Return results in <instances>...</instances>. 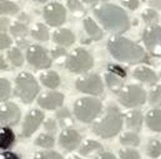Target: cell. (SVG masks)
<instances>
[{
	"label": "cell",
	"instance_id": "obj_43",
	"mask_svg": "<svg viewBox=\"0 0 161 159\" xmlns=\"http://www.w3.org/2000/svg\"><path fill=\"white\" fill-rule=\"evenodd\" d=\"M0 159H20L15 153L13 152H3L1 156H0Z\"/></svg>",
	"mask_w": 161,
	"mask_h": 159
},
{
	"label": "cell",
	"instance_id": "obj_11",
	"mask_svg": "<svg viewBox=\"0 0 161 159\" xmlns=\"http://www.w3.org/2000/svg\"><path fill=\"white\" fill-rule=\"evenodd\" d=\"M26 59L29 64L36 69H47L51 65V60L46 54V51L38 45L29 46L26 52Z\"/></svg>",
	"mask_w": 161,
	"mask_h": 159
},
{
	"label": "cell",
	"instance_id": "obj_8",
	"mask_svg": "<svg viewBox=\"0 0 161 159\" xmlns=\"http://www.w3.org/2000/svg\"><path fill=\"white\" fill-rule=\"evenodd\" d=\"M142 41L151 55L161 56V26L153 25L145 29Z\"/></svg>",
	"mask_w": 161,
	"mask_h": 159
},
{
	"label": "cell",
	"instance_id": "obj_22",
	"mask_svg": "<svg viewBox=\"0 0 161 159\" xmlns=\"http://www.w3.org/2000/svg\"><path fill=\"white\" fill-rule=\"evenodd\" d=\"M125 121H126V126L130 129L137 132L140 131L141 124H142V115L139 111H131L125 116Z\"/></svg>",
	"mask_w": 161,
	"mask_h": 159
},
{
	"label": "cell",
	"instance_id": "obj_41",
	"mask_svg": "<svg viewBox=\"0 0 161 159\" xmlns=\"http://www.w3.org/2000/svg\"><path fill=\"white\" fill-rule=\"evenodd\" d=\"M44 127H45V129L49 131V132H55V131H56V122L51 118L47 119V121H45Z\"/></svg>",
	"mask_w": 161,
	"mask_h": 159
},
{
	"label": "cell",
	"instance_id": "obj_2",
	"mask_svg": "<svg viewBox=\"0 0 161 159\" xmlns=\"http://www.w3.org/2000/svg\"><path fill=\"white\" fill-rule=\"evenodd\" d=\"M108 47L110 50V54L116 60L126 64H139L146 61L147 59L145 50L141 46L125 38H111L109 40Z\"/></svg>",
	"mask_w": 161,
	"mask_h": 159
},
{
	"label": "cell",
	"instance_id": "obj_39",
	"mask_svg": "<svg viewBox=\"0 0 161 159\" xmlns=\"http://www.w3.org/2000/svg\"><path fill=\"white\" fill-rule=\"evenodd\" d=\"M68 8L75 13V11H82V5L79 0H69L68 1Z\"/></svg>",
	"mask_w": 161,
	"mask_h": 159
},
{
	"label": "cell",
	"instance_id": "obj_40",
	"mask_svg": "<svg viewBox=\"0 0 161 159\" xmlns=\"http://www.w3.org/2000/svg\"><path fill=\"white\" fill-rule=\"evenodd\" d=\"M10 45H11V39H10V38H9L6 34L1 33V40H0V46H1V50L8 49Z\"/></svg>",
	"mask_w": 161,
	"mask_h": 159
},
{
	"label": "cell",
	"instance_id": "obj_21",
	"mask_svg": "<svg viewBox=\"0 0 161 159\" xmlns=\"http://www.w3.org/2000/svg\"><path fill=\"white\" fill-rule=\"evenodd\" d=\"M84 28L87 33V35L90 36V39L94 41H97L103 38V31L100 30V28L96 25V23L91 19V18H86L84 20Z\"/></svg>",
	"mask_w": 161,
	"mask_h": 159
},
{
	"label": "cell",
	"instance_id": "obj_36",
	"mask_svg": "<svg viewBox=\"0 0 161 159\" xmlns=\"http://www.w3.org/2000/svg\"><path fill=\"white\" fill-rule=\"evenodd\" d=\"M34 159H64L58 152H39L35 154Z\"/></svg>",
	"mask_w": 161,
	"mask_h": 159
},
{
	"label": "cell",
	"instance_id": "obj_27",
	"mask_svg": "<svg viewBox=\"0 0 161 159\" xmlns=\"http://www.w3.org/2000/svg\"><path fill=\"white\" fill-rule=\"evenodd\" d=\"M0 9H1V14L4 15H15L19 11V8L16 4H14L13 1L9 0H1L0 3Z\"/></svg>",
	"mask_w": 161,
	"mask_h": 159
},
{
	"label": "cell",
	"instance_id": "obj_18",
	"mask_svg": "<svg viewBox=\"0 0 161 159\" xmlns=\"http://www.w3.org/2000/svg\"><path fill=\"white\" fill-rule=\"evenodd\" d=\"M15 142V134L13 132L11 128L9 127H1L0 131V147L3 151L6 152V149H9Z\"/></svg>",
	"mask_w": 161,
	"mask_h": 159
},
{
	"label": "cell",
	"instance_id": "obj_37",
	"mask_svg": "<svg viewBox=\"0 0 161 159\" xmlns=\"http://www.w3.org/2000/svg\"><path fill=\"white\" fill-rule=\"evenodd\" d=\"M121 159H141L140 154L134 149H122L120 151Z\"/></svg>",
	"mask_w": 161,
	"mask_h": 159
},
{
	"label": "cell",
	"instance_id": "obj_38",
	"mask_svg": "<svg viewBox=\"0 0 161 159\" xmlns=\"http://www.w3.org/2000/svg\"><path fill=\"white\" fill-rule=\"evenodd\" d=\"M109 71L113 72V74H115V75H118V76H120V77H122V79L126 77V71H125L122 67H120V66L110 65V66H109Z\"/></svg>",
	"mask_w": 161,
	"mask_h": 159
},
{
	"label": "cell",
	"instance_id": "obj_50",
	"mask_svg": "<svg viewBox=\"0 0 161 159\" xmlns=\"http://www.w3.org/2000/svg\"><path fill=\"white\" fill-rule=\"evenodd\" d=\"M35 1H39V3H44V1H46V0H35Z\"/></svg>",
	"mask_w": 161,
	"mask_h": 159
},
{
	"label": "cell",
	"instance_id": "obj_12",
	"mask_svg": "<svg viewBox=\"0 0 161 159\" xmlns=\"http://www.w3.org/2000/svg\"><path fill=\"white\" fill-rule=\"evenodd\" d=\"M42 121H44V113L39 110H31L25 117L21 128V137H30L39 128Z\"/></svg>",
	"mask_w": 161,
	"mask_h": 159
},
{
	"label": "cell",
	"instance_id": "obj_16",
	"mask_svg": "<svg viewBox=\"0 0 161 159\" xmlns=\"http://www.w3.org/2000/svg\"><path fill=\"white\" fill-rule=\"evenodd\" d=\"M79 153L81 156H86V157H92V156H100L101 153H104V148L99 142L95 141H86L82 143V146L79 149Z\"/></svg>",
	"mask_w": 161,
	"mask_h": 159
},
{
	"label": "cell",
	"instance_id": "obj_31",
	"mask_svg": "<svg viewBox=\"0 0 161 159\" xmlns=\"http://www.w3.org/2000/svg\"><path fill=\"white\" fill-rule=\"evenodd\" d=\"M10 91H11V87H10V83L6 79H1L0 80V98L3 102H5L9 96H10Z\"/></svg>",
	"mask_w": 161,
	"mask_h": 159
},
{
	"label": "cell",
	"instance_id": "obj_20",
	"mask_svg": "<svg viewBox=\"0 0 161 159\" xmlns=\"http://www.w3.org/2000/svg\"><path fill=\"white\" fill-rule=\"evenodd\" d=\"M146 124L154 132H161V110H151L146 115Z\"/></svg>",
	"mask_w": 161,
	"mask_h": 159
},
{
	"label": "cell",
	"instance_id": "obj_47",
	"mask_svg": "<svg viewBox=\"0 0 161 159\" xmlns=\"http://www.w3.org/2000/svg\"><path fill=\"white\" fill-rule=\"evenodd\" d=\"M6 69V65L4 64V59L1 57V70H5Z\"/></svg>",
	"mask_w": 161,
	"mask_h": 159
},
{
	"label": "cell",
	"instance_id": "obj_9",
	"mask_svg": "<svg viewBox=\"0 0 161 159\" xmlns=\"http://www.w3.org/2000/svg\"><path fill=\"white\" fill-rule=\"evenodd\" d=\"M42 16L45 21L51 26H60L66 19V11L63 5L58 3H51L46 5L42 10Z\"/></svg>",
	"mask_w": 161,
	"mask_h": 159
},
{
	"label": "cell",
	"instance_id": "obj_15",
	"mask_svg": "<svg viewBox=\"0 0 161 159\" xmlns=\"http://www.w3.org/2000/svg\"><path fill=\"white\" fill-rule=\"evenodd\" d=\"M64 102V96L60 92H47L38 98V105L44 110H56Z\"/></svg>",
	"mask_w": 161,
	"mask_h": 159
},
{
	"label": "cell",
	"instance_id": "obj_5",
	"mask_svg": "<svg viewBox=\"0 0 161 159\" xmlns=\"http://www.w3.org/2000/svg\"><path fill=\"white\" fill-rule=\"evenodd\" d=\"M39 92V85L33 75L28 72L20 74L15 81V95L24 103H30Z\"/></svg>",
	"mask_w": 161,
	"mask_h": 159
},
{
	"label": "cell",
	"instance_id": "obj_26",
	"mask_svg": "<svg viewBox=\"0 0 161 159\" xmlns=\"http://www.w3.org/2000/svg\"><path fill=\"white\" fill-rule=\"evenodd\" d=\"M31 36L39 41H46L49 40V30L42 24H36L31 30Z\"/></svg>",
	"mask_w": 161,
	"mask_h": 159
},
{
	"label": "cell",
	"instance_id": "obj_44",
	"mask_svg": "<svg viewBox=\"0 0 161 159\" xmlns=\"http://www.w3.org/2000/svg\"><path fill=\"white\" fill-rule=\"evenodd\" d=\"M95 159H116L115 158V156L113 154V153H109V152H104V153H101L100 156H97Z\"/></svg>",
	"mask_w": 161,
	"mask_h": 159
},
{
	"label": "cell",
	"instance_id": "obj_45",
	"mask_svg": "<svg viewBox=\"0 0 161 159\" xmlns=\"http://www.w3.org/2000/svg\"><path fill=\"white\" fill-rule=\"evenodd\" d=\"M8 24H9V20L8 19H1V30H3V33L6 30Z\"/></svg>",
	"mask_w": 161,
	"mask_h": 159
},
{
	"label": "cell",
	"instance_id": "obj_10",
	"mask_svg": "<svg viewBox=\"0 0 161 159\" xmlns=\"http://www.w3.org/2000/svg\"><path fill=\"white\" fill-rule=\"evenodd\" d=\"M76 88L89 95H101L104 90V85L101 79L97 75H87L85 77H81L76 81Z\"/></svg>",
	"mask_w": 161,
	"mask_h": 159
},
{
	"label": "cell",
	"instance_id": "obj_35",
	"mask_svg": "<svg viewBox=\"0 0 161 159\" xmlns=\"http://www.w3.org/2000/svg\"><path fill=\"white\" fill-rule=\"evenodd\" d=\"M58 118H59V121H60V123H61L63 127L70 126V124L73 123L71 116H70V113H69L66 110H61V111H59V112H58Z\"/></svg>",
	"mask_w": 161,
	"mask_h": 159
},
{
	"label": "cell",
	"instance_id": "obj_23",
	"mask_svg": "<svg viewBox=\"0 0 161 159\" xmlns=\"http://www.w3.org/2000/svg\"><path fill=\"white\" fill-rule=\"evenodd\" d=\"M41 83L49 88H56L60 85V77L56 72L54 71H47L45 74H42L40 76Z\"/></svg>",
	"mask_w": 161,
	"mask_h": 159
},
{
	"label": "cell",
	"instance_id": "obj_1",
	"mask_svg": "<svg viewBox=\"0 0 161 159\" xmlns=\"http://www.w3.org/2000/svg\"><path fill=\"white\" fill-rule=\"evenodd\" d=\"M94 14L103 26L111 33L121 34L130 28L129 16L120 6L113 4H101L94 9Z\"/></svg>",
	"mask_w": 161,
	"mask_h": 159
},
{
	"label": "cell",
	"instance_id": "obj_24",
	"mask_svg": "<svg viewBox=\"0 0 161 159\" xmlns=\"http://www.w3.org/2000/svg\"><path fill=\"white\" fill-rule=\"evenodd\" d=\"M105 80H106V83L109 86V88L113 91V92H118L120 93V90H122V85H124V81L122 77L113 74V72H108L105 75Z\"/></svg>",
	"mask_w": 161,
	"mask_h": 159
},
{
	"label": "cell",
	"instance_id": "obj_13",
	"mask_svg": "<svg viewBox=\"0 0 161 159\" xmlns=\"http://www.w3.org/2000/svg\"><path fill=\"white\" fill-rule=\"evenodd\" d=\"M81 142V136L79 134L78 131L73 129V128H65L60 137H59V144L63 149L71 152L74 149H76L79 147Z\"/></svg>",
	"mask_w": 161,
	"mask_h": 159
},
{
	"label": "cell",
	"instance_id": "obj_42",
	"mask_svg": "<svg viewBox=\"0 0 161 159\" xmlns=\"http://www.w3.org/2000/svg\"><path fill=\"white\" fill-rule=\"evenodd\" d=\"M122 4L130 10H135L139 6V0H122Z\"/></svg>",
	"mask_w": 161,
	"mask_h": 159
},
{
	"label": "cell",
	"instance_id": "obj_33",
	"mask_svg": "<svg viewBox=\"0 0 161 159\" xmlns=\"http://www.w3.org/2000/svg\"><path fill=\"white\" fill-rule=\"evenodd\" d=\"M142 19H144V21L146 24H151V26H153V24H155L159 20V14L154 9H147L142 14Z\"/></svg>",
	"mask_w": 161,
	"mask_h": 159
},
{
	"label": "cell",
	"instance_id": "obj_19",
	"mask_svg": "<svg viewBox=\"0 0 161 159\" xmlns=\"http://www.w3.org/2000/svg\"><path fill=\"white\" fill-rule=\"evenodd\" d=\"M75 41L74 34L68 29H61L54 33V42L60 46H70Z\"/></svg>",
	"mask_w": 161,
	"mask_h": 159
},
{
	"label": "cell",
	"instance_id": "obj_3",
	"mask_svg": "<svg viewBox=\"0 0 161 159\" xmlns=\"http://www.w3.org/2000/svg\"><path fill=\"white\" fill-rule=\"evenodd\" d=\"M122 122L120 110L115 106H109L105 115L92 126V132L101 138H111L121 131Z\"/></svg>",
	"mask_w": 161,
	"mask_h": 159
},
{
	"label": "cell",
	"instance_id": "obj_17",
	"mask_svg": "<svg viewBox=\"0 0 161 159\" xmlns=\"http://www.w3.org/2000/svg\"><path fill=\"white\" fill-rule=\"evenodd\" d=\"M132 75L135 79H137L144 83H147V85H155L158 82L156 74L149 67H137Z\"/></svg>",
	"mask_w": 161,
	"mask_h": 159
},
{
	"label": "cell",
	"instance_id": "obj_14",
	"mask_svg": "<svg viewBox=\"0 0 161 159\" xmlns=\"http://www.w3.org/2000/svg\"><path fill=\"white\" fill-rule=\"evenodd\" d=\"M20 110L15 103H5L1 106V124H4V127L6 126H13L16 124L20 119Z\"/></svg>",
	"mask_w": 161,
	"mask_h": 159
},
{
	"label": "cell",
	"instance_id": "obj_7",
	"mask_svg": "<svg viewBox=\"0 0 161 159\" xmlns=\"http://www.w3.org/2000/svg\"><path fill=\"white\" fill-rule=\"evenodd\" d=\"M146 93L145 91L136 85H130L125 88H122L119 93V101L125 107H137L145 103Z\"/></svg>",
	"mask_w": 161,
	"mask_h": 159
},
{
	"label": "cell",
	"instance_id": "obj_4",
	"mask_svg": "<svg viewBox=\"0 0 161 159\" xmlns=\"http://www.w3.org/2000/svg\"><path fill=\"white\" fill-rule=\"evenodd\" d=\"M101 108L103 105L99 100L92 97H84L79 98L74 103V115L81 122L90 123L100 115Z\"/></svg>",
	"mask_w": 161,
	"mask_h": 159
},
{
	"label": "cell",
	"instance_id": "obj_32",
	"mask_svg": "<svg viewBox=\"0 0 161 159\" xmlns=\"http://www.w3.org/2000/svg\"><path fill=\"white\" fill-rule=\"evenodd\" d=\"M149 101H150V103H151L154 107L161 106V86H156L155 88L151 90Z\"/></svg>",
	"mask_w": 161,
	"mask_h": 159
},
{
	"label": "cell",
	"instance_id": "obj_48",
	"mask_svg": "<svg viewBox=\"0 0 161 159\" xmlns=\"http://www.w3.org/2000/svg\"><path fill=\"white\" fill-rule=\"evenodd\" d=\"M82 1H84V3H86V4H92L95 0H82Z\"/></svg>",
	"mask_w": 161,
	"mask_h": 159
},
{
	"label": "cell",
	"instance_id": "obj_49",
	"mask_svg": "<svg viewBox=\"0 0 161 159\" xmlns=\"http://www.w3.org/2000/svg\"><path fill=\"white\" fill-rule=\"evenodd\" d=\"M69 159H82V158H80V157H78V156H73V157H70Z\"/></svg>",
	"mask_w": 161,
	"mask_h": 159
},
{
	"label": "cell",
	"instance_id": "obj_28",
	"mask_svg": "<svg viewBox=\"0 0 161 159\" xmlns=\"http://www.w3.org/2000/svg\"><path fill=\"white\" fill-rule=\"evenodd\" d=\"M55 143V139L51 134H40L36 139H35V144L39 146L41 148H51Z\"/></svg>",
	"mask_w": 161,
	"mask_h": 159
},
{
	"label": "cell",
	"instance_id": "obj_30",
	"mask_svg": "<svg viewBox=\"0 0 161 159\" xmlns=\"http://www.w3.org/2000/svg\"><path fill=\"white\" fill-rule=\"evenodd\" d=\"M8 56H9L10 62H11L14 66H21L23 62H24L23 54H21V51H20L19 49H16V47L11 49V50L9 51V54H8Z\"/></svg>",
	"mask_w": 161,
	"mask_h": 159
},
{
	"label": "cell",
	"instance_id": "obj_6",
	"mask_svg": "<svg viewBox=\"0 0 161 159\" xmlns=\"http://www.w3.org/2000/svg\"><path fill=\"white\" fill-rule=\"evenodd\" d=\"M65 66L73 74H81L92 67V57L86 50L76 49L68 56Z\"/></svg>",
	"mask_w": 161,
	"mask_h": 159
},
{
	"label": "cell",
	"instance_id": "obj_34",
	"mask_svg": "<svg viewBox=\"0 0 161 159\" xmlns=\"http://www.w3.org/2000/svg\"><path fill=\"white\" fill-rule=\"evenodd\" d=\"M10 31H11V34L14 36H24L26 34V31H28V28L23 23H15V24L11 25Z\"/></svg>",
	"mask_w": 161,
	"mask_h": 159
},
{
	"label": "cell",
	"instance_id": "obj_46",
	"mask_svg": "<svg viewBox=\"0 0 161 159\" xmlns=\"http://www.w3.org/2000/svg\"><path fill=\"white\" fill-rule=\"evenodd\" d=\"M151 5L158 6V8H161V0H151Z\"/></svg>",
	"mask_w": 161,
	"mask_h": 159
},
{
	"label": "cell",
	"instance_id": "obj_29",
	"mask_svg": "<svg viewBox=\"0 0 161 159\" xmlns=\"http://www.w3.org/2000/svg\"><path fill=\"white\" fill-rule=\"evenodd\" d=\"M149 157L151 158H159L161 156V143L156 139H153L149 142L147 144V149H146Z\"/></svg>",
	"mask_w": 161,
	"mask_h": 159
},
{
	"label": "cell",
	"instance_id": "obj_25",
	"mask_svg": "<svg viewBox=\"0 0 161 159\" xmlns=\"http://www.w3.org/2000/svg\"><path fill=\"white\" fill-rule=\"evenodd\" d=\"M120 142L122 146H130V147H137L140 144V138L134 132H127L121 136Z\"/></svg>",
	"mask_w": 161,
	"mask_h": 159
}]
</instances>
